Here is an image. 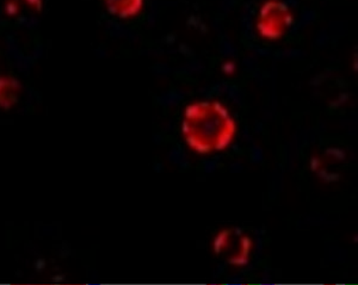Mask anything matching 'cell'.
Wrapping results in <instances>:
<instances>
[{
    "instance_id": "4",
    "label": "cell",
    "mask_w": 358,
    "mask_h": 285,
    "mask_svg": "<svg viewBox=\"0 0 358 285\" xmlns=\"http://www.w3.org/2000/svg\"><path fill=\"white\" fill-rule=\"evenodd\" d=\"M104 3L115 16L129 18L141 11L143 0H104Z\"/></svg>"
},
{
    "instance_id": "2",
    "label": "cell",
    "mask_w": 358,
    "mask_h": 285,
    "mask_svg": "<svg viewBox=\"0 0 358 285\" xmlns=\"http://www.w3.org/2000/svg\"><path fill=\"white\" fill-rule=\"evenodd\" d=\"M252 249V240L241 228L222 229L213 241L216 256L236 268L248 264Z\"/></svg>"
},
{
    "instance_id": "1",
    "label": "cell",
    "mask_w": 358,
    "mask_h": 285,
    "mask_svg": "<svg viewBox=\"0 0 358 285\" xmlns=\"http://www.w3.org/2000/svg\"><path fill=\"white\" fill-rule=\"evenodd\" d=\"M236 133V121L220 103H194L184 111L182 134L187 146L199 154L224 151Z\"/></svg>"
},
{
    "instance_id": "3",
    "label": "cell",
    "mask_w": 358,
    "mask_h": 285,
    "mask_svg": "<svg viewBox=\"0 0 358 285\" xmlns=\"http://www.w3.org/2000/svg\"><path fill=\"white\" fill-rule=\"evenodd\" d=\"M293 23V15L289 8L277 0H270L261 8L257 21V30L266 40H278Z\"/></svg>"
}]
</instances>
